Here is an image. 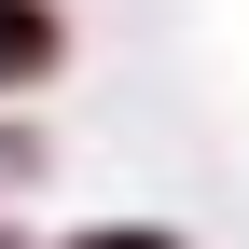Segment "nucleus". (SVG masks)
Wrapping results in <instances>:
<instances>
[{"instance_id": "nucleus-2", "label": "nucleus", "mask_w": 249, "mask_h": 249, "mask_svg": "<svg viewBox=\"0 0 249 249\" xmlns=\"http://www.w3.org/2000/svg\"><path fill=\"white\" fill-rule=\"evenodd\" d=\"M83 249H180V235H83Z\"/></svg>"}, {"instance_id": "nucleus-1", "label": "nucleus", "mask_w": 249, "mask_h": 249, "mask_svg": "<svg viewBox=\"0 0 249 249\" xmlns=\"http://www.w3.org/2000/svg\"><path fill=\"white\" fill-rule=\"evenodd\" d=\"M55 42H70V28H55V0H0V83H42Z\"/></svg>"}]
</instances>
